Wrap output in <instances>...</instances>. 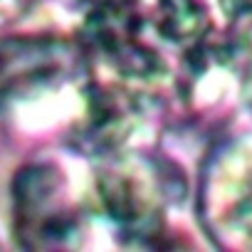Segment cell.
Wrapping results in <instances>:
<instances>
[{
    "label": "cell",
    "instance_id": "1",
    "mask_svg": "<svg viewBox=\"0 0 252 252\" xmlns=\"http://www.w3.org/2000/svg\"><path fill=\"white\" fill-rule=\"evenodd\" d=\"M96 8L171 64L208 55L215 35H230L252 13L247 0H96Z\"/></svg>",
    "mask_w": 252,
    "mask_h": 252
},
{
    "label": "cell",
    "instance_id": "2",
    "mask_svg": "<svg viewBox=\"0 0 252 252\" xmlns=\"http://www.w3.org/2000/svg\"><path fill=\"white\" fill-rule=\"evenodd\" d=\"M198 215L218 247L252 250V136L218 146L205 161Z\"/></svg>",
    "mask_w": 252,
    "mask_h": 252
},
{
    "label": "cell",
    "instance_id": "3",
    "mask_svg": "<svg viewBox=\"0 0 252 252\" xmlns=\"http://www.w3.org/2000/svg\"><path fill=\"white\" fill-rule=\"evenodd\" d=\"M15 235L28 250L77 247L84 215L55 163H32L15 178Z\"/></svg>",
    "mask_w": 252,
    "mask_h": 252
},
{
    "label": "cell",
    "instance_id": "4",
    "mask_svg": "<svg viewBox=\"0 0 252 252\" xmlns=\"http://www.w3.org/2000/svg\"><path fill=\"white\" fill-rule=\"evenodd\" d=\"M96 198L111 225L136 242L158 235L163 227L168 193L158 168L139 154H104L96 171Z\"/></svg>",
    "mask_w": 252,
    "mask_h": 252
},
{
    "label": "cell",
    "instance_id": "5",
    "mask_svg": "<svg viewBox=\"0 0 252 252\" xmlns=\"http://www.w3.org/2000/svg\"><path fill=\"white\" fill-rule=\"evenodd\" d=\"M79 50L57 37H3L0 40V109L37 99L79 69Z\"/></svg>",
    "mask_w": 252,
    "mask_h": 252
},
{
    "label": "cell",
    "instance_id": "6",
    "mask_svg": "<svg viewBox=\"0 0 252 252\" xmlns=\"http://www.w3.org/2000/svg\"><path fill=\"white\" fill-rule=\"evenodd\" d=\"M242 89H245V101H247V106L252 109V57H250V62H247V67H245Z\"/></svg>",
    "mask_w": 252,
    "mask_h": 252
},
{
    "label": "cell",
    "instance_id": "7",
    "mask_svg": "<svg viewBox=\"0 0 252 252\" xmlns=\"http://www.w3.org/2000/svg\"><path fill=\"white\" fill-rule=\"evenodd\" d=\"M247 5H250V8H252V0H247Z\"/></svg>",
    "mask_w": 252,
    "mask_h": 252
}]
</instances>
